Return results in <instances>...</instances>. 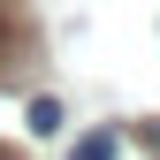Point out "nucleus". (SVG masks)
Segmentation results:
<instances>
[{
    "label": "nucleus",
    "instance_id": "1",
    "mask_svg": "<svg viewBox=\"0 0 160 160\" xmlns=\"http://www.w3.org/2000/svg\"><path fill=\"white\" fill-rule=\"evenodd\" d=\"M23 122H31V137H53V130H61V107H53V99H31Z\"/></svg>",
    "mask_w": 160,
    "mask_h": 160
},
{
    "label": "nucleus",
    "instance_id": "2",
    "mask_svg": "<svg viewBox=\"0 0 160 160\" xmlns=\"http://www.w3.org/2000/svg\"><path fill=\"white\" fill-rule=\"evenodd\" d=\"M76 160H114V137H84V145H76Z\"/></svg>",
    "mask_w": 160,
    "mask_h": 160
},
{
    "label": "nucleus",
    "instance_id": "3",
    "mask_svg": "<svg viewBox=\"0 0 160 160\" xmlns=\"http://www.w3.org/2000/svg\"><path fill=\"white\" fill-rule=\"evenodd\" d=\"M0 160H8V152H0Z\"/></svg>",
    "mask_w": 160,
    "mask_h": 160
}]
</instances>
